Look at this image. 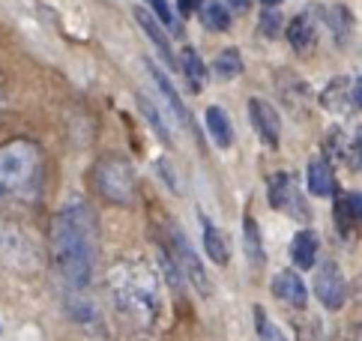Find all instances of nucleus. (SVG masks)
<instances>
[{
  "label": "nucleus",
  "instance_id": "1",
  "mask_svg": "<svg viewBox=\"0 0 362 341\" xmlns=\"http://www.w3.org/2000/svg\"><path fill=\"white\" fill-rule=\"evenodd\" d=\"M99 252L96 216L84 201H69L51 221V264L69 291H84L93 282Z\"/></svg>",
  "mask_w": 362,
  "mask_h": 341
},
{
  "label": "nucleus",
  "instance_id": "2",
  "mask_svg": "<svg viewBox=\"0 0 362 341\" xmlns=\"http://www.w3.org/2000/svg\"><path fill=\"white\" fill-rule=\"evenodd\" d=\"M108 294L132 330L150 333L162 320V282L144 260H120L108 272Z\"/></svg>",
  "mask_w": 362,
  "mask_h": 341
},
{
  "label": "nucleus",
  "instance_id": "3",
  "mask_svg": "<svg viewBox=\"0 0 362 341\" xmlns=\"http://www.w3.org/2000/svg\"><path fill=\"white\" fill-rule=\"evenodd\" d=\"M42 170V153L33 141L16 138L0 147V198L24 195L36 186Z\"/></svg>",
  "mask_w": 362,
  "mask_h": 341
},
{
  "label": "nucleus",
  "instance_id": "4",
  "mask_svg": "<svg viewBox=\"0 0 362 341\" xmlns=\"http://www.w3.org/2000/svg\"><path fill=\"white\" fill-rule=\"evenodd\" d=\"M93 186L111 204H132L135 201V170L126 159H102L93 168Z\"/></svg>",
  "mask_w": 362,
  "mask_h": 341
},
{
  "label": "nucleus",
  "instance_id": "5",
  "mask_svg": "<svg viewBox=\"0 0 362 341\" xmlns=\"http://www.w3.org/2000/svg\"><path fill=\"white\" fill-rule=\"evenodd\" d=\"M171 252H174V270L177 272H183L186 279L195 284V291L198 294H210V279H206V270H204V264H201V258L195 255V248H192V243L183 237V231H171Z\"/></svg>",
  "mask_w": 362,
  "mask_h": 341
},
{
  "label": "nucleus",
  "instance_id": "6",
  "mask_svg": "<svg viewBox=\"0 0 362 341\" xmlns=\"http://www.w3.org/2000/svg\"><path fill=\"white\" fill-rule=\"evenodd\" d=\"M315 296L320 299V306L329 311H339L347 303V282L335 260L320 264V270L315 275Z\"/></svg>",
  "mask_w": 362,
  "mask_h": 341
},
{
  "label": "nucleus",
  "instance_id": "7",
  "mask_svg": "<svg viewBox=\"0 0 362 341\" xmlns=\"http://www.w3.org/2000/svg\"><path fill=\"white\" fill-rule=\"evenodd\" d=\"M359 90H362V78H335L332 84L320 93V105L332 114H359Z\"/></svg>",
  "mask_w": 362,
  "mask_h": 341
},
{
  "label": "nucleus",
  "instance_id": "8",
  "mask_svg": "<svg viewBox=\"0 0 362 341\" xmlns=\"http://www.w3.org/2000/svg\"><path fill=\"white\" fill-rule=\"evenodd\" d=\"M269 204L276 209H284V213H291L293 219L300 221H308L312 219V209L305 207L300 189H296V183L291 174H273L269 177Z\"/></svg>",
  "mask_w": 362,
  "mask_h": 341
},
{
  "label": "nucleus",
  "instance_id": "9",
  "mask_svg": "<svg viewBox=\"0 0 362 341\" xmlns=\"http://www.w3.org/2000/svg\"><path fill=\"white\" fill-rule=\"evenodd\" d=\"M249 114H252V126L257 129L269 147H279V132H281V120L279 111L269 105L267 99H249Z\"/></svg>",
  "mask_w": 362,
  "mask_h": 341
},
{
  "label": "nucleus",
  "instance_id": "10",
  "mask_svg": "<svg viewBox=\"0 0 362 341\" xmlns=\"http://www.w3.org/2000/svg\"><path fill=\"white\" fill-rule=\"evenodd\" d=\"M273 294L281 299L284 306H291V308H305V306H308L305 282H303L293 270H281V272H276V279H273Z\"/></svg>",
  "mask_w": 362,
  "mask_h": 341
},
{
  "label": "nucleus",
  "instance_id": "11",
  "mask_svg": "<svg viewBox=\"0 0 362 341\" xmlns=\"http://www.w3.org/2000/svg\"><path fill=\"white\" fill-rule=\"evenodd\" d=\"M288 42L293 45V51L296 54H312L315 51V45H317V24H315V18H312V12H300L291 24H288Z\"/></svg>",
  "mask_w": 362,
  "mask_h": 341
},
{
  "label": "nucleus",
  "instance_id": "12",
  "mask_svg": "<svg viewBox=\"0 0 362 341\" xmlns=\"http://www.w3.org/2000/svg\"><path fill=\"white\" fill-rule=\"evenodd\" d=\"M327 150H332V156L347 162V168L359 170V132H341V129H332L327 135Z\"/></svg>",
  "mask_w": 362,
  "mask_h": 341
},
{
  "label": "nucleus",
  "instance_id": "13",
  "mask_svg": "<svg viewBox=\"0 0 362 341\" xmlns=\"http://www.w3.org/2000/svg\"><path fill=\"white\" fill-rule=\"evenodd\" d=\"M308 192L317 195V198H329L335 192V177H332V165L329 159H312L308 165Z\"/></svg>",
  "mask_w": 362,
  "mask_h": 341
},
{
  "label": "nucleus",
  "instance_id": "14",
  "mask_svg": "<svg viewBox=\"0 0 362 341\" xmlns=\"http://www.w3.org/2000/svg\"><path fill=\"white\" fill-rule=\"evenodd\" d=\"M317 233L315 231H300L293 237L291 243V258H293V264L300 267V270H312L315 267V260H317Z\"/></svg>",
  "mask_w": 362,
  "mask_h": 341
},
{
  "label": "nucleus",
  "instance_id": "15",
  "mask_svg": "<svg viewBox=\"0 0 362 341\" xmlns=\"http://www.w3.org/2000/svg\"><path fill=\"white\" fill-rule=\"evenodd\" d=\"M204 123H206V132H210V138L216 141V147L228 150L230 141H234V129H230L228 114L218 108V105H210V108H206V114H204Z\"/></svg>",
  "mask_w": 362,
  "mask_h": 341
},
{
  "label": "nucleus",
  "instance_id": "16",
  "mask_svg": "<svg viewBox=\"0 0 362 341\" xmlns=\"http://www.w3.org/2000/svg\"><path fill=\"white\" fill-rule=\"evenodd\" d=\"M135 18H138L141 28L147 30V36L153 39V42H156V48L162 51V57H165L168 67H174V51H171V42H168V33L162 30V24H159L156 18H153L147 9H135Z\"/></svg>",
  "mask_w": 362,
  "mask_h": 341
},
{
  "label": "nucleus",
  "instance_id": "17",
  "mask_svg": "<svg viewBox=\"0 0 362 341\" xmlns=\"http://www.w3.org/2000/svg\"><path fill=\"white\" fill-rule=\"evenodd\" d=\"M201 221H204V252H206V258H210L213 264L225 267L228 264V240H225V233L218 231L210 219H201Z\"/></svg>",
  "mask_w": 362,
  "mask_h": 341
},
{
  "label": "nucleus",
  "instance_id": "18",
  "mask_svg": "<svg viewBox=\"0 0 362 341\" xmlns=\"http://www.w3.org/2000/svg\"><path fill=\"white\" fill-rule=\"evenodd\" d=\"M243 243H245V255H249V264L252 267H264V240H261V228H257V221L252 216H245L243 221Z\"/></svg>",
  "mask_w": 362,
  "mask_h": 341
},
{
  "label": "nucleus",
  "instance_id": "19",
  "mask_svg": "<svg viewBox=\"0 0 362 341\" xmlns=\"http://www.w3.org/2000/svg\"><path fill=\"white\" fill-rule=\"evenodd\" d=\"M201 21H204V28L206 30H228L230 28V12L218 4V0H201Z\"/></svg>",
  "mask_w": 362,
  "mask_h": 341
},
{
  "label": "nucleus",
  "instance_id": "20",
  "mask_svg": "<svg viewBox=\"0 0 362 341\" xmlns=\"http://www.w3.org/2000/svg\"><path fill=\"white\" fill-rule=\"evenodd\" d=\"M150 72H153V81H156V87H159L162 93H165L168 105H171V108H174V114L180 117V123H183V126H189V111H186V105L180 102V93L174 90V84L168 81V75H165L162 69H156V67H153V63H150Z\"/></svg>",
  "mask_w": 362,
  "mask_h": 341
},
{
  "label": "nucleus",
  "instance_id": "21",
  "mask_svg": "<svg viewBox=\"0 0 362 341\" xmlns=\"http://www.w3.org/2000/svg\"><path fill=\"white\" fill-rule=\"evenodd\" d=\"M213 72H216V78H222V81H228V78H237V75L243 72V57H240V51H234V48L222 51V54L216 57V63H213Z\"/></svg>",
  "mask_w": 362,
  "mask_h": 341
},
{
  "label": "nucleus",
  "instance_id": "22",
  "mask_svg": "<svg viewBox=\"0 0 362 341\" xmlns=\"http://www.w3.org/2000/svg\"><path fill=\"white\" fill-rule=\"evenodd\" d=\"M339 225H341V231L347 233L351 231L356 221H359V192H354V195H339Z\"/></svg>",
  "mask_w": 362,
  "mask_h": 341
},
{
  "label": "nucleus",
  "instance_id": "23",
  "mask_svg": "<svg viewBox=\"0 0 362 341\" xmlns=\"http://www.w3.org/2000/svg\"><path fill=\"white\" fill-rule=\"evenodd\" d=\"M183 75H186V81L192 84V90L204 87V63H201L195 48H183Z\"/></svg>",
  "mask_w": 362,
  "mask_h": 341
},
{
  "label": "nucleus",
  "instance_id": "24",
  "mask_svg": "<svg viewBox=\"0 0 362 341\" xmlns=\"http://www.w3.org/2000/svg\"><path fill=\"white\" fill-rule=\"evenodd\" d=\"M255 333H257V341H288L284 333L269 320V314L261 306H255Z\"/></svg>",
  "mask_w": 362,
  "mask_h": 341
},
{
  "label": "nucleus",
  "instance_id": "25",
  "mask_svg": "<svg viewBox=\"0 0 362 341\" xmlns=\"http://www.w3.org/2000/svg\"><path fill=\"white\" fill-rule=\"evenodd\" d=\"M147 4L153 6V18H156L159 24H165L168 30H171L174 36H180V24H177V18H174V12H171V6L165 4V0H147Z\"/></svg>",
  "mask_w": 362,
  "mask_h": 341
},
{
  "label": "nucleus",
  "instance_id": "26",
  "mask_svg": "<svg viewBox=\"0 0 362 341\" xmlns=\"http://www.w3.org/2000/svg\"><path fill=\"white\" fill-rule=\"evenodd\" d=\"M141 105H144V111H147V120L153 123V129H156V132H159V135L165 138V144H171V132H168V126H165V123L159 120V114L150 108V102H144V99H141Z\"/></svg>",
  "mask_w": 362,
  "mask_h": 341
},
{
  "label": "nucleus",
  "instance_id": "27",
  "mask_svg": "<svg viewBox=\"0 0 362 341\" xmlns=\"http://www.w3.org/2000/svg\"><path fill=\"white\" fill-rule=\"evenodd\" d=\"M261 30H264L267 36H279V33H281V16H276V12H264Z\"/></svg>",
  "mask_w": 362,
  "mask_h": 341
},
{
  "label": "nucleus",
  "instance_id": "28",
  "mask_svg": "<svg viewBox=\"0 0 362 341\" xmlns=\"http://www.w3.org/2000/svg\"><path fill=\"white\" fill-rule=\"evenodd\" d=\"M177 6H180V16H192L201 6V0H177Z\"/></svg>",
  "mask_w": 362,
  "mask_h": 341
},
{
  "label": "nucleus",
  "instance_id": "29",
  "mask_svg": "<svg viewBox=\"0 0 362 341\" xmlns=\"http://www.w3.org/2000/svg\"><path fill=\"white\" fill-rule=\"evenodd\" d=\"M228 4L234 6L237 12H245V9H249V4H252V0H228Z\"/></svg>",
  "mask_w": 362,
  "mask_h": 341
},
{
  "label": "nucleus",
  "instance_id": "30",
  "mask_svg": "<svg viewBox=\"0 0 362 341\" xmlns=\"http://www.w3.org/2000/svg\"><path fill=\"white\" fill-rule=\"evenodd\" d=\"M261 4H267V6H276V4H281V0H261Z\"/></svg>",
  "mask_w": 362,
  "mask_h": 341
},
{
  "label": "nucleus",
  "instance_id": "31",
  "mask_svg": "<svg viewBox=\"0 0 362 341\" xmlns=\"http://www.w3.org/2000/svg\"><path fill=\"white\" fill-rule=\"evenodd\" d=\"M0 330H4V323H0Z\"/></svg>",
  "mask_w": 362,
  "mask_h": 341
}]
</instances>
